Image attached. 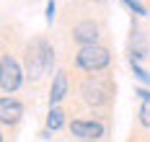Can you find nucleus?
I'll list each match as a JSON object with an SVG mask.
<instances>
[{
    "label": "nucleus",
    "instance_id": "39448f33",
    "mask_svg": "<svg viewBox=\"0 0 150 142\" xmlns=\"http://www.w3.org/2000/svg\"><path fill=\"white\" fill-rule=\"evenodd\" d=\"M70 129H73L75 137H83L86 142H93L104 134V124H98V122H80L78 119V122L70 124Z\"/></svg>",
    "mask_w": 150,
    "mask_h": 142
},
{
    "label": "nucleus",
    "instance_id": "0eeeda50",
    "mask_svg": "<svg viewBox=\"0 0 150 142\" xmlns=\"http://www.w3.org/2000/svg\"><path fill=\"white\" fill-rule=\"evenodd\" d=\"M0 114H3V122L11 124V122H18V116L23 114V106H21L18 101L3 98V101H0Z\"/></svg>",
    "mask_w": 150,
    "mask_h": 142
},
{
    "label": "nucleus",
    "instance_id": "20e7f679",
    "mask_svg": "<svg viewBox=\"0 0 150 142\" xmlns=\"http://www.w3.org/2000/svg\"><path fill=\"white\" fill-rule=\"evenodd\" d=\"M83 93H86V101L88 103L101 106V103L109 101V96H111V83L109 80H101V78H93V80H88L83 85Z\"/></svg>",
    "mask_w": 150,
    "mask_h": 142
},
{
    "label": "nucleus",
    "instance_id": "6e6552de",
    "mask_svg": "<svg viewBox=\"0 0 150 142\" xmlns=\"http://www.w3.org/2000/svg\"><path fill=\"white\" fill-rule=\"evenodd\" d=\"M65 93H67V78H65V72H57V75H54V83H52V96H49V101L57 103V101L65 98Z\"/></svg>",
    "mask_w": 150,
    "mask_h": 142
},
{
    "label": "nucleus",
    "instance_id": "7ed1b4c3",
    "mask_svg": "<svg viewBox=\"0 0 150 142\" xmlns=\"http://www.w3.org/2000/svg\"><path fill=\"white\" fill-rule=\"evenodd\" d=\"M18 85H21V70H18V65H16L13 57L3 54V60H0V88L5 93H11Z\"/></svg>",
    "mask_w": 150,
    "mask_h": 142
},
{
    "label": "nucleus",
    "instance_id": "f8f14e48",
    "mask_svg": "<svg viewBox=\"0 0 150 142\" xmlns=\"http://www.w3.org/2000/svg\"><path fill=\"white\" fill-rule=\"evenodd\" d=\"M124 3H127V8H129V11H135L137 16H145V13H148V11H145L140 3H135V0H124Z\"/></svg>",
    "mask_w": 150,
    "mask_h": 142
},
{
    "label": "nucleus",
    "instance_id": "1a4fd4ad",
    "mask_svg": "<svg viewBox=\"0 0 150 142\" xmlns=\"http://www.w3.org/2000/svg\"><path fill=\"white\" fill-rule=\"evenodd\" d=\"M137 96L145 101L142 109H140V122H142L145 127H150V91H137Z\"/></svg>",
    "mask_w": 150,
    "mask_h": 142
},
{
    "label": "nucleus",
    "instance_id": "9b49d317",
    "mask_svg": "<svg viewBox=\"0 0 150 142\" xmlns=\"http://www.w3.org/2000/svg\"><path fill=\"white\" fill-rule=\"evenodd\" d=\"M129 62H132V70H135V75H137V78L142 80V83H150V75H148V72H145V70H142V67H140L135 60H129Z\"/></svg>",
    "mask_w": 150,
    "mask_h": 142
},
{
    "label": "nucleus",
    "instance_id": "f03ea898",
    "mask_svg": "<svg viewBox=\"0 0 150 142\" xmlns=\"http://www.w3.org/2000/svg\"><path fill=\"white\" fill-rule=\"evenodd\" d=\"M106 65H109V52L104 47H98V44H91V47H83L78 52V67H83V70H104Z\"/></svg>",
    "mask_w": 150,
    "mask_h": 142
},
{
    "label": "nucleus",
    "instance_id": "423d86ee",
    "mask_svg": "<svg viewBox=\"0 0 150 142\" xmlns=\"http://www.w3.org/2000/svg\"><path fill=\"white\" fill-rule=\"evenodd\" d=\"M73 39L80 41L83 47H91V44H96V39H98V26H96L93 21H83V23H78L73 29Z\"/></svg>",
    "mask_w": 150,
    "mask_h": 142
},
{
    "label": "nucleus",
    "instance_id": "9d476101",
    "mask_svg": "<svg viewBox=\"0 0 150 142\" xmlns=\"http://www.w3.org/2000/svg\"><path fill=\"white\" fill-rule=\"evenodd\" d=\"M62 116H65V114H62L60 109H52L49 111V119H47V127H49V129H60L62 127Z\"/></svg>",
    "mask_w": 150,
    "mask_h": 142
},
{
    "label": "nucleus",
    "instance_id": "f257e3e1",
    "mask_svg": "<svg viewBox=\"0 0 150 142\" xmlns=\"http://www.w3.org/2000/svg\"><path fill=\"white\" fill-rule=\"evenodd\" d=\"M52 60H54V52L47 44L44 39H36L29 47V54H26V65H29V75L31 78H42L47 70L52 67Z\"/></svg>",
    "mask_w": 150,
    "mask_h": 142
},
{
    "label": "nucleus",
    "instance_id": "ddd939ff",
    "mask_svg": "<svg viewBox=\"0 0 150 142\" xmlns=\"http://www.w3.org/2000/svg\"><path fill=\"white\" fill-rule=\"evenodd\" d=\"M52 16H54V0L47 3V21H52Z\"/></svg>",
    "mask_w": 150,
    "mask_h": 142
}]
</instances>
